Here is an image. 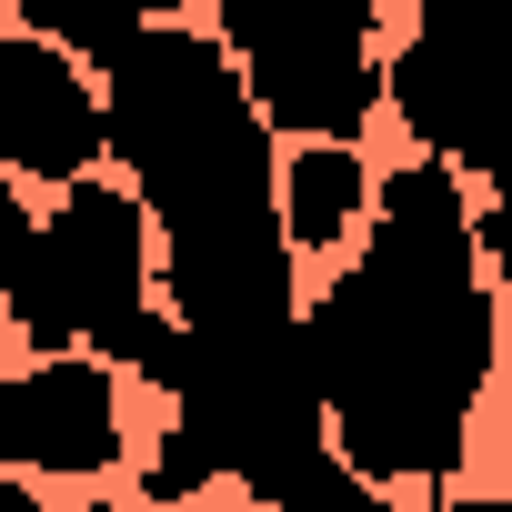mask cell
Returning <instances> with one entry per match:
<instances>
[{"label": "cell", "instance_id": "obj_1", "mask_svg": "<svg viewBox=\"0 0 512 512\" xmlns=\"http://www.w3.org/2000/svg\"><path fill=\"white\" fill-rule=\"evenodd\" d=\"M332 452L372 482H452L502 382V292L472 241V191L442 161L372 171L362 251L302 302Z\"/></svg>", "mask_w": 512, "mask_h": 512}, {"label": "cell", "instance_id": "obj_2", "mask_svg": "<svg viewBox=\"0 0 512 512\" xmlns=\"http://www.w3.org/2000/svg\"><path fill=\"white\" fill-rule=\"evenodd\" d=\"M161 312V231L121 171H81L0 241V322L31 352H121Z\"/></svg>", "mask_w": 512, "mask_h": 512}, {"label": "cell", "instance_id": "obj_3", "mask_svg": "<svg viewBox=\"0 0 512 512\" xmlns=\"http://www.w3.org/2000/svg\"><path fill=\"white\" fill-rule=\"evenodd\" d=\"M272 141H362L382 121V0H211Z\"/></svg>", "mask_w": 512, "mask_h": 512}, {"label": "cell", "instance_id": "obj_4", "mask_svg": "<svg viewBox=\"0 0 512 512\" xmlns=\"http://www.w3.org/2000/svg\"><path fill=\"white\" fill-rule=\"evenodd\" d=\"M382 111L462 181H512V0H412L402 51H382Z\"/></svg>", "mask_w": 512, "mask_h": 512}, {"label": "cell", "instance_id": "obj_5", "mask_svg": "<svg viewBox=\"0 0 512 512\" xmlns=\"http://www.w3.org/2000/svg\"><path fill=\"white\" fill-rule=\"evenodd\" d=\"M121 452H131V412L101 352H41L31 372H0V472L101 482Z\"/></svg>", "mask_w": 512, "mask_h": 512}, {"label": "cell", "instance_id": "obj_6", "mask_svg": "<svg viewBox=\"0 0 512 512\" xmlns=\"http://www.w3.org/2000/svg\"><path fill=\"white\" fill-rule=\"evenodd\" d=\"M101 161H111L101 81L41 31H0V171L61 191V181H81Z\"/></svg>", "mask_w": 512, "mask_h": 512}, {"label": "cell", "instance_id": "obj_7", "mask_svg": "<svg viewBox=\"0 0 512 512\" xmlns=\"http://www.w3.org/2000/svg\"><path fill=\"white\" fill-rule=\"evenodd\" d=\"M272 211L292 251H342L372 211V151L362 141H292L272 171Z\"/></svg>", "mask_w": 512, "mask_h": 512}, {"label": "cell", "instance_id": "obj_8", "mask_svg": "<svg viewBox=\"0 0 512 512\" xmlns=\"http://www.w3.org/2000/svg\"><path fill=\"white\" fill-rule=\"evenodd\" d=\"M191 0H11V31H41V41H61L71 61H111L131 31H151V21H181Z\"/></svg>", "mask_w": 512, "mask_h": 512}, {"label": "cell", "instance_id": "obj_9", "mask_svg": "<svg viewBox=\"0 0 512 512\" xmlns=\"http://www.w3.org/2000/svg\"><path fill=\"white\" fill-rule=\"evenodd\" d=\"M272 512H392V492H382L372 472H352L342 452H322L292 492H272Z\"/></svg>", "mask_w": 512, "mask_h": 512}, {"label": "cell", "instance_id": "obj_10", "mask_svg": "<svg viewBox=\"0 0 512 512\" xmlns=\"http://www.w3.org/2000/svg\"><path fill=\"white\" fill-rule=\"evenodd\" d=\"M0 512H51V502H41V482H31V472H0Z\"/></svg>", "mask_w": 512, "mask_h": 512}, {"label": "cell", "instance_id": "obj_11", "mask_svg": "<svg viewBox=\"0 0 512 512\" xmlns=\"http://www.w3.org/2000/svg\"><path fill=\"white\" fill-rule=\"evenodd\" d=\"M21 221H31V201H21V181H11V171H0V241H11Z\"/></svg>", "mask_w": 512, "mask_h": 512}, {"label": "cell", "instance_id": "obj_12", "mask_svg": "<svg viewBox=\"0 0 512 512\" xmlns=\"http://www.w3.org/2000/svg\"><path fill=\"white\" fill-rule=\"evenodd\" d=\"M442 512H512V492H442Z\"/></svg>", "mask_w": 512, "mask_h": 512}, {"label": "cell", "instance_id": "obj_13", "mask_svg": "<svg viewBox=\"0 0 512 512\" xmlns=\"http://www.w3.org/2000/svg\"><path fill=\"white\" fill-rule=\"evenodd\" d=\"M502 462H512V362H502Z\"/></svg>", "mask_w": 512, "mask_h": 512}, {"label": "cell", "instance_id": "obj_14", "mask_svg": "<svg viewBox=\"0 0 512 512\" xmlns=\"http://www.w3.org/2000/svg\"><path fill=\"white\" fill-rule=\"evenodd\" d=\"M0 31H11V0H0Z\"/></svg>", "mask_w": 512, "mask_h": 512}, {"label": "cell", "instance_id": "obj_15", "mask_svg": "<svg viewBox=\"0 0 512 512\" xmlns=\"http://www.w3.org/2000/svg\"><path fill=\"white\" fill-rule=\"evenodd\" d=\"M0 352H11V322H0Z\"/></svg>", "mask_w": 512, "mask_h": 512}]
</instances>
